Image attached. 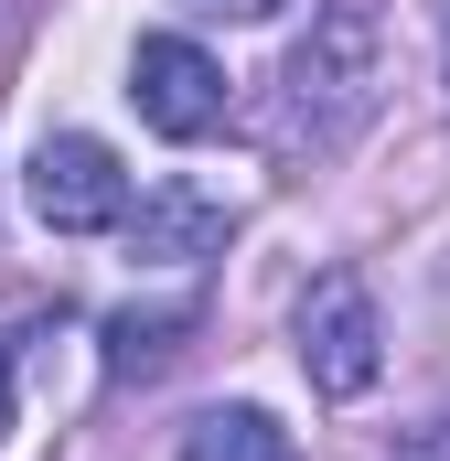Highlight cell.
Wrapping results in <instances>:
<instances>
[{
	"label": "cell",
	"mask_w": 450,
	"mask_h": 461,
	"mask_svg": "<svg viewBox=\"0 0 450 461\" xmlns=\"http://www.w3.org/2000/svg\"><path fill=\"white\" fill-rule=\"evenodd\" d=\"M204 11H236V22H268L279 0H204Z\"/></svg>",
	"instance_id": "ba28073f"
},
{
	"label": "cell",
	"mask_w": 450,
	"mask_h": 461,
	"mask_svg": "<svg viewBox=\"0 0 450 461\" xmlns=\"http://www.w3.org/2000/svg\"><path fill=\"white\" fill-rule=\"evenodd\" d=\"M129 108H140V129H161V140H204V129H225V65L204 43H183V32H140Z\"/></svg>",
	"instance_id": "277c9868"
},
{
	"label": "cell",
	"mask_w": 450,
	"mask_h": 461,
	"mask_svg": "<svg viewBox=\"0 0 450 461\" xmlns=\"http://www.w3.org/2000/svg\"><path fill=\"white\" fill-rule=\"evenodd\" d=\"M172 461H301V451H290V429H279L268 408H204Z\"/></svg>",
	"instance_id": "8992f818"
},
{
	"label": "cell",
	"mask_w": 450,
	"mask_h": 461,
	"mask_svg": "<svg viewBox=\"0 0 450 461\" xmlns=\"http://www.w3.org/2000/svg\"><path fill=\"white\" fill-rule=\"evenodd\" d=\"M0 429H11V354H0Z\"/></svg>",
	"instance_id": "9c48e42d"
},
{
	"label": "cell",
	"mask_w": 450,
	"mask_h": 461,
	"mask_svg": "<svg viewBox=\"0 0 450 461\" xmlns=\"http://www.w3.org/2000/svg\"><path fill=\"white\" fill-rule=\"evenodd\" d=\"M22 194H32L43 236H108V226H129V172H118V150H108V140H86V129H54V140H32V172H22Z\"/></svg>",
	"instance_id": "3957f363"
},
{
	"label": "cell",
	"mask_w": 450,
	"mask_h": 461,
	"mask_svg": "<svg viewBox=\"0 0 450 461\" xmlns=\"http://www.w3.org/2000/svg\"><path fill=\"white\" fill-rule=\"evenodd\" d=\"M183 333H194V312H183V301H150V312H108V375H118V386L161 375Z\"/></svg>",
	"instance_id": "52a82bcc"
},
{
	"label": "cell",
	"mask_w": 450,
	"mask_h": 461,
	"mask_svg": "<svg viewBox=\"0 0 450 461\" xmlns=\"http://www.w3.org/2000/svg\"><path fill=\"white\" fill-rule=\"evenodd\" d=\"M290 354H301V375H311L322 397H364V386L386 375L375 290H364L354 268H322V279L301 290V312H290Z\"/></svg>",
	"instance_id": "7a4b0ae2"
},
{
	"label": "cell",
	"mask_w": 450,
	"mask_h": 461,
	"mask_svg": "<svg viewBox=\"0 0 450 461\" xmlns=\"http://www.w3.org/2000/svg\"><path fill=\"white\" fill-rule=\"evenodd\" d=\"M375 86H386V32L364 0H333L311 22V43L290 54V140L311 150H343L364 118H375Z\"/></svg>",
	"instance_id": "6da1fadb"
},
{
	"label": "cell",
	"mask_w": 450,
	"mask_h": 461,
	"mask_svg": "<svg viewBox=\"0 0 450 461\" xmlns=\"http://www.w3.org/2000/svg\"><path fill=\"white\" fill-rule=\"evenodd\" d=\"M225 236H236V215H225L215 194H194V183H161V194L129 204V247H140V258H172V268L225 258Z\"/></svg>",
	"instance_id": "5b68a950"
}]
</instances>
